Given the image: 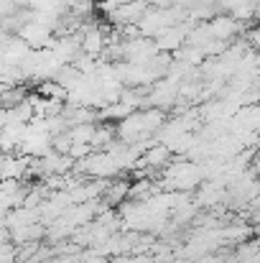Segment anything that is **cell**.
Instances as JSON below:
<instances>
[{
  "label": "cell",
  "instance_id": "cell-1",
  "mask_svg": "<svg viewBox=\"0 0 260 263\" xmlns=\"http://www.w3.org/2000/svg\"><path fill=\"white\" fill-rule=\"evenodd\" d=\"M166 159H169V148H153L143 161H148V164H153V166H158V164H166Z\"/></svg>",
  "mask_w": 260,
  "mask_h": 263
}]
</instances>
